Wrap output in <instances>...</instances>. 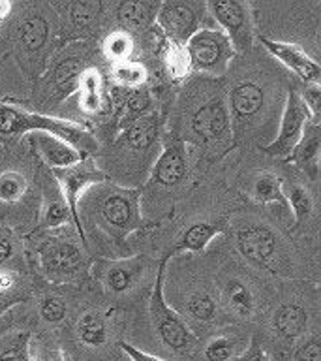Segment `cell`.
<instances>
[{
	"label": "cell",
	"mask_w": 321,
	"mask_h": 361,
	"mask_svg": "<svg viewBox=\"0 0 321 361\" xmlns=\"http://www.w3.org/2000/svg\"><path fill=\"white\" fill-rule=\"evenodd\" d=\"M81 209L84 219L96 222L107 237L117 243H122L132 231L141 228L139 190L134 188L107 186L103 183L94 185L77 202V213Z\"/></svg>",
	"instance_id": "obj_1"
},
{
	"label": "cell",
	"mask_w": 321,
	"mask_h": 361,
	"mask_svg": "<svg viewBox=\"0 0 321 361\" xmlns=\"http://www.w3.org/2000/svg\"><path fill=\"white\" fill-rule=\"evenodd\" d=\"M32 132H47V134L61 137L81 154L90 157L98 149V141L89 130L66 118L47 117L39 113L27 111L13 104L0 102V140H13L19 135L32 134Z\"/></svg>",
	"instance_id": "obj_2"
},
{
	"label": "cell",
	"mask_w": 321,
	"mask_h": 361,
	"mask_svg": "<svg viewBox=\"0 0 321 361\" xmlns=\"http://www.w3.org/2000/svg\"><path fill=\"white\" fill-rule=\"evenodd\" d=\"M84 250L87 248L79 245L68 231H51L36 247L39 269L51 282L56 284L75 281L87 269Z\"/></svg>",
	"instance_id": "obj_3"
},
{
	"label": "cell",
	"mask_w": 321,
	"mask_h": 361,
	"mask_svg": "<svg viewBox=\"0 0 321 361\" xmlns=\"http://www.w3.org/2000/svg\"><path fill=\"white\" fill-rule=\"evenodd\" d=\"M186 134L203 147L222 145L231 134V118L227 104L220 94L203 96L196 106L188 109L184 121Z\"/></svg>",
	"instance_id": "obj_4"
},
{
	"label": "cell",
	"mask_w": 321,
	"mask_h": 361,
	"mask_svg": "<svg viewBox=\"0 0 321 361\" xmlns=\"http://www.w3.org/2000/svg\"><path fill=\"white\" fill-rule=\"evenodd\" d=\"M165 265L168 258L163 256L156 271V282L152 288L151 301H149V316L158 337L162 338V343L169 346L175 352H188L196 343L194 333L190 327L186 326V322L175 312L163 298V275H165Z\"/></svg>",
	"instance_id": "obj_5"
},
{
	"label": "cell",
	"mask_w": 321,
	"mask_h": 361,
	"mask_svg": "<svg viewBox=\"0 0 321 361\" xmlns=\"http://www.w3.org/2000/svg\"><path fill=\"white\" fill-rule=\"evenodd\" d=\"M186 53L190 59L191 72L205 73L210 78H220L227 72L235 51L229 39L220 28H199L188 42Z\"/></svg>",
	"instance_id": "obj_6"
},
{
	"label": "cell",
	"mask_w": 321,
	"mask_h": 361,
	"mask_svg": "<svg viewBox=\"0 0 321 361\" xmlns=\"http://www.w3.org/2000/svg\"><path fill=\"white\" fill-rule=\"evenodd\" d=\"M208 16L220 25L235 53H248L253 45V13L250 2L239 0H216L207 2Z\"/></svg>",
	"instance_id": "obj_7"
},
{
	"label": "cell",
	"mask_w": 321,
	"mask_h": 361,
	"mask_svg": "<svg viewBox=\"0 0 321 361\" xmlns=\"http://www.w3.org/2000/svg\"><path fill=\"white\" fill-rule=\"evenodd\" d=\"M53 177H55V183L61 190L64 202H66L70 213H72L73 226H75V231L77 235L81 237V241L87 245V237H84L81 226H79L77 219V202L81 200L84 192L92 188L94 185H100L106 180V173L101 171L100 168H96V164L92 162V158L87 157L83 158L81 162L73 164L70 168L62 169H53L51 171ZM89 247V245H87Z\"/></svg>",
	"instance_id": "obj_8"
},
{
	"label": "cell",
	"mask_w": 321,
	"mask_h": 361,
	"mask_svg": "<svg viewBox=\"0 0 321 361\" xmlns=\"http://www.w3.org/2000/svg\"><path fill=\"white\" fill-rule=\"evenodd\" d=\"M205 11H207V2H190V0L160 2L156 25L168 42L186 45V42L201 28Z\"/></svg>",
	"instance_id": "obj_9"
},
{
	"label": "cell",
	"mask_w": 321,
	"mask_h": 361,
	"mask_svg": "<svg viewBox=\"0 0 321 361\" xmlns=\"http://www.w3.org/2000/svg\"><path fill=\"white\" fill-rule=\"evenodd\" d=\"M310 121H314V118L310 115L304 100L301 98V92L297 89H289L286 106H284V113H282L278 135H276L275 141H270L269 145L263 147V151L270 154V157H278L286 160L289 157V152L293 151V147L298 143L304 132V126Z\"/></svg>",
	"instance_id": "obj_10"
},
{
	"label": "cell",
	"mask_w": 321,
	"mask_h": 361,
	"mask_svg": "<svg viewBox=\"0 0 321 361\" xmlns=\"http://www.w3.org/2000/svg\"><path fill=\"white\" fill-rule=\"evenodd\" d=\"M237 247L252 264L270 273H276L275 264L280 254V239L263 224L244 226L237 231Z\"/></svg>",
	"instance_id": "obj_11"
},
{
	"label": "cell",
	"mask_w": 321,
	"mask_h": 361,
	"mask_svg": "<svg viewBox=\"0 0 321 361\" xmlns=\"http://www.w3.org/2000/svg\"><path fill=\"white\" fill-rule=\"evenodd\" d=\"M186 141L173 132L162 135V152L152 166L151 180L160 186H175L186 177Z\"/></svg>",
	"instance_id": "obj_12"
},
{
	"label": "cell",
	"mask_w": 321,
	"mask_h": 361,
	"mask_svg": "<svg viewBox=\"0 0 321 361\" xmlns=\"http://www.w3.org/2000/svg\"><path fill=\"white\" fill-rule=\"evenodd\" d=\"M259 42L265 49L269 51L270 55L278 59V61L291 70L298 79L303 87H312V85H320L321 81V68L320 64L312 59V56L295 44H287V42H276L269 39L265 36H259Z\"/></svg>",
	"instance_id": "obj_13"
},
{
	"label": "cell",
	"mask_w": 321,
	"mask_h": 361,
	"mask_svg": "<svg viewBox=\"0 0 321 361\" xmlns=\"http://www.w3.org/2000/svg\"><path fill=\"white\" fill-rule=\"evenodd\" d=\"M265 92L256 81H241L229 90L227 111H229L231 128L235 134L248 128L259 117L263 109Z\"/></svg>",
	"instance_id": "obj_14"
},
{
	"label": "cell",
	"mask_w": 321,
	"mask_h": 361,
	"mask_svg": "<svg viewBox=\"0 0 321 361\" xmlns=\"http://www.w3.org/2000/svg\"><path fill=\"white\" fill-rule=\"evenodd\" d=\"M27 143L30 147V151L36 154V157L49 166L51 171L53 169H62L70 168L73 164L81 162L83 158H87L84 154L72 147L70 143H66L61 137H55V135L47 134V132H32V134H27Z\"/></svg>",
	"instance_id": "obj_15"
},
{
	"label": "cell",
	"mask_w": 321,
	"mask_h": 361,
	"mask_svg": "<svg viewBox=\"0 0 321 361\" xmlns=\"http://www.w3.org/2000/svg\"><path fill=\"white\" fill-rule=\"evenodd\" d=\"M320 123L310 121L304 126V132L298 143L293 147V151L286 158V162L297 166L298 169H303L304 173L308 175L310 179L315 180L317 179V171H320Z\"/></svg>",
	"instance_id": "obj_16"
},
{
	"label": "cell",
	"mask_w": 321,
	"mask_h": 361,
	"mask_svg": "<svg viewBox=\"0 0 321 361\" xmlns=\"http://www.w3.org/2000/svg\"><path fill=\"white\" fill-rule=\"evenodd\" d=\"M158 135H160V118L156 113H145L122 126L118 143L122 151L128 149L132 152H145L156 143Z\"/></svg>",
	"instance_id": "obj_17"
},
{
	"label": "cell",
	"mask_w": 321,
	"mask_h": 361,
	"mask_svg": "<svg viewBox=\"0 0 321 361\" xmlns=\"http://www.w3.org/2000/svg\"><path fill=\"white\" fill-rule=\"evenodd\" d=\"M139 259H117V262H100L98 276L109 293H124L134 286L139 275Z\"/></svg>",
	"instance_id": "obj_18"
},
{
	"label": "cell",
	"mask_w": 321,
	"mask_h": 361,
	"mask_svg": "<svg viewBox=\"0 0 321 361\" xmlns=\"http://www.w3.org/2000/svg\"><path fill=\"white\" fill-rule=\"evenodd\" d=\"M225 228L224 220H216V222H197L186 228L175 241V247L165 254V258H173L177 254L184 252H203L208 247V243L213 241L214 237L220 235Z\"/></svg>",
	"instance_id": "obj_19"
},
{
	"label": "cell",
	"mask_w": 321,
	"mask_h": 361,
	"mask_svg": "<svg viewBox=\"0 0 321 361\" xmlns=\"http://www.w3.org/2000/svg\"><path fill=\"white\" fill-rule=\"evenodd\" d=\"M77 94H79V107L84 113H100L103 104H106V90H103V78L100 70L89 66L84 68L83 73L79 75L77 81Z\"/></svg>",
	"instance_id": "obj_20"
},
{
	"label": "cell",
	"mask_w": 321,
	"mask_h": 361,
	"mask_svg": "<svg viewBox=\"0 0 321 361\" xmlns=\"http://www.w3.org/2000/svg\"><path fill=\"white\" fill-rule=\"evenodd\" d=\"M51 36L49 23L39 13H28L19 21L17 39L27 53H38L47 45Z\"/></svg>",
	"instance_id": "obj_21"
},
{
	"label": "cell",
	"mask_w": 321,
	"mask_h": 361,
	"mask_svg": "<svg viewBox=\"0 0 321 361\" xmlns=\"http://www.w3.org/2000/svg\"><path fill=\"white\" fill-rule=\"evenodd\" d=\"M72 220V213L68 209L64 197L55 183V188H45L44 192V207H42V216H39V230H58L64 228ZM73 224V220H72Z\"/></svg>",
	"instance_id": "obj_22"
},
{
	"label": "cell",
	"mask_w": 321,
	"mask_h": 361,
	"mask_svg": "<svg viewBox=\"0 0 321 361\" xmlns=\"http://www.w3.org/2000/svg\"><path fill=\"white\" fill-rule=\"evenodd\" d=\"M308 324V312L295 303L280 305L275 312V329L282 338L295 341L304 333Z\"/></svg>",
	"instance_id": "obj_23"
},
{
	"label": "cell",
	"mask_w": 321,
	"mask_h": 361,
	"mask_svg": "<svg viewBox=\"0 0 321 361\" xmlns=\"http://www.w3.org/2000/svg\"><path fill=\"white\" fill-rule=\"evenodd\" d=\"M250 196H252L253 202L261 203V205L275 203V205H280L284 211H289L286 192H284V183L275 173L256 175V179L252 180V188H250Z\"/></svg>",
	"instance_id": "obj_24"
},
{
	"label": "cell",
	"mask_w": 321,
	"mask_h": 361,
	"mask_svg": "<svg viewBox=\"0 0 321 361\" xmlns=\"http://www.w3.org/2000/svg\"><path fill=\"white\" fill-rule=\"evenodd\" d=\"M224 299L237 316L250 318L256 310V295L252 288L244 284L241 279H229L224 286Z\"/></svg>",
	"instance_id": "obj_25"
},
{
	"label": "cell",
	"mask_w": 321,
	"mask_h": 361,
	"mask_svg": "<svg viewBox=\"0 0 321 361\" xmlns=\"http://www.w3.org/2000/svg\"><path fill=\"white\" fill-rule=\"evenodd\" d=\"M158 8L160 2H122L118 4L117 16L128 28H146L156 21Z\"/></svg>",
	"instance_id": "obj_26"
},
{
	"label": "cell",
	"mask_w": 321,
	"mask_h": 361,
	"mask_svg": "<svg viewBox=\"0 0 321 361\" xmlns=\"http://www.w3.org/2000/svg\"><path fill=\"white\" fill-rule=\"evenodd\" d=\"M83 56L79 55H70L66 59H62L58 62V66L55 68L53 73V83H55L56 90L62 96H68L75 92L77 89L79 75L83 73Z\"/></svg>",
	"instance_id": "obj_27"
},
{
	"label": "cell",
	"mask_w": 321,
	"mask_h": 361,
	"mask_svg": "<svg viewBox=\"0 0 321 361\" xmlns=\"http://www.w3.org/2000/svg\"><path fill=\"white\" fill-rule=\"evenodd\" d=\"M284 192H286L289 211H293V216H295V228H298L314 213V197L308 188H304L298 183H291L287 188L284 186Z\"/></svg>",
	"instance_id": "obj_28"
},
{
	"label": "cell",
	"mask_w": 321,
	"mask_h": 361,
	"mask_svg": "<svg viewBox=\"0 0 321 361\" xmlns=\"http://www.w3.org/2000/svg\"><path fill=\"white\" fill-rule=\"evenodd\" d=\"M79 337L84 344L90 346H100L106 343L107 338V324L106 318L98 310H87L84 314H81L77 322Z\"/></svg>",
	"instance_id": "obj_29"
},
{
	"label": "cell",
	"mask_w": 321,
	"mask_h": 361,
	"mask_svg": "<svg viewBox=\"0 0 321 361\" xmlns=\"http://www.w3.org/2000/svg\"><path fill=\"white\" fill-rule=\"evenodd\" d=\"M58 8L66 11L73 28L83 30V28H89L101 16L103 4L101 2H66Z\"/></svg>",
	"instance_id": "obj_30"
},
{
	"label": "cell",
	"mask_w": 321,
	"mask_h": 361,
	"mask_svg": "<svg viewBox=\"0 0 321 361\" xmlns=\"http://www.w3.org/2000/svg\"><path fill=\"white\" fill-rule=\"evenodd\" d=\"M111 72L113 79L126 90L141 89V87L146 83V70L141 62H118V64H113Z\"/></svg>",
	"instance_id": "obj_31"
},
{
	"label": "cell",
	"mask_w": 321,
	"mask_h": 361,
	"mask_svg": "<svg viewBox=\"0 0 321 361\" xmlns=\"http://www.w3.org/2000/svg\"><path fill=\"white\" fill-rule=\"evenodd\" d=\"M103 55L113 62V64H118V62L132 61V55H134V39L126 30H117V32H111L103 39Z\"/></svg>",
	"instance_id": "obj_32"
},
{
	"label": "cell",
	"mask_w": 321,
	"mask_h": 361,
	"mask_svg": "<svg viewBox=\"0 0 321 361\" xmlns=\"http://www.w3.org/2000/svg\"><path fill=\"white\" fill-rule=\"evenodd\" d=\"M163 62H165V68H168L169 78L173 81H180V79H186L190 75V59H188L184 45L168 42L165 51H163Z\"/></svg>",
	"instance_id": "obj_33"
},
{
	"label": "cell",
	"mask_w": 321,
	"mask_h": 361,
	"mask_svg": "<svg viewBox=\"0 0 321 361\" xmlns=\"http://www.w3.org/2000/svg\"><path fill=\"white\" fill-rule=\"evenodd\" d=\"M28 190V180L25 175L17 171H4L0 173V202L15 203L19 202Z\"/></svg>",
	"instance_id": "obj_34"
},
{
	"label": "cell",
	"mask_w": 321,
	"mask_h": 361,
	"mask_svg": "<svg viewBox=\"0 0 321 361\" xmlns=\"http://www.w3.org/2000/svg\"><path fill=\"white\" fill-rule=\"evenodd\" d=\"M237 346H239V338L233 335H220L214 337L210 343L205 346V357L208 361H229L235 360Z\"/></svg>",
	"instance_id": "obj_35"
},
{
	"label": "cell",
	"mask_w": 321,
	"mask_h": 361,
	"mask_svg": "<svg viewBox=\"0 0 321 361\" xmlns=\"http://www.w3.org/2000/svg\"><path fill=\"white\" fill-rule=\"evenodd\" d=\"M188 312L194 320L197 322H210L216 316V303L207 292L191 293L188 299Z\"/></svg>",
	"instance_id": "obj_36"
},
{
	"label": "cell",
	"mask_w": 321,
	"mask_h": 361,
	"mask_svg": "<svg viewBox=\"0 0 321 361\" xmlns=\"http://www.w3.org/2000/svg\"><path fill=\"white\" fill-rule=\"evenodd\" d=\"M39 314L45 322L56 324V322L64 320V316H66V303L56 295H47L39 303Z\"/></svg>",
	"instance_id": "obj_37"
},
{
	"label": "cell",
	"mask_w": 321,
	"mask_h": 361,
	"mask_svg": "<svg viewBox=\"0 0 321 361\" xmlns=\"http://www.w3.org/2000/svg\"><path fill=\"white\" fill-rule=\"evenodd\" d=\"M0 361H28V333H19L0 352Z\"/></svg>",
	"instance_id": "obj_38"
},
{
	"label": "cell",
	"mask_w": 321,
	"mask_h": 361,
	"mask_svg": "<svg viewBox=\"0 0 321 361\" xmlns=\"http://www.w3.org/2000/svg\"><path fill=\"white\" fill-rule=\"evenodd\" d=\"M321 352H320V341L317 337H312L310 341L298 346L295 350V355H293V361H320Z\"/></svg>",
	"instance_id": "obj_39"
},
{
	"label": "cell",
	"mask_w": 321,
	"mask_h": 361,
	"mask_svg": "<svg viewBox=\"0 0 321 361\" xmlns=\"http://www.w3.org/2000/svg\"><path fill=\"white\" fill-rule=\"evenodd\" d=\"M231 361H270V360L267 357L263 348H261V344L258 343V338H252L250 346H246L244 352H241V354L237 355L235 360H231Z\"/></svg>",
	"instance_id": "obj_40"
},
{
	"label": "cell",
	"mask_w": 321,
	"mask_h": 361,
	"mask_svg": "<svg viewBox=\"0 0 321 361\" xmlns=\"http://www.w3.org/2000/svg\"><path fill=\"white\" fill-rule=\"evenodd\" d=\"M13 252V241L8 230H0V264L10 258Z\"/></svg>",
	"instance_id": "obj_41"
},
{
	"label": "cell",
	"mask_w": 321,
	"mask_h": 361,
	"mask_svg": "<svg viewBox=\"0 0 321 361\" xmlns=\"http://www.w3.org/2000/svg\"><path fill=\"white\" fill-rule=\"evenodd\" d=\"M118 346L126 352V354L132 357V361H163V360H158V357H154V355H149L145 354V352H141V350L134 348L132 344L128 343H118Z\"/></svg>",
	"instance_id": "obj_42"
},
{
	"label": "cell",
	"mask_w": 321,
	"mask_h": 361,
	"mask_svg": "<svg viewBox=\"0 0 321 361\" xmlns=\"http://www.w3.org/2000/svg\"><path fill=\"white\" fill-rule=\"evenodd\" d=\"M11 284H13V279L8 271L0 269V295H4L6 290H10Z\"/></svg>",
	"instance_id": "obj_43"
},
{
	"label": "cell",
	"mask_w": 321,
	"mask_h": 361,
	"mask_svg": "<svg viewBox=\"0 0 321 361\" xmlns=\"http://www.w3.org/2000/svg\"><path fill=\"white\" fill-rule=\"evenodd\" d=\"M10 13H11V2H8V0H0V21L6 19Z\"/></svg>",
	"instance_id": "obj_44"
},
{
	"label": "cell",
	"mask_w": 321,
	"mask_h": 361,
	"mask_svg": "<svg viewBox=\"0 0 321 361\" xmlns=\"http://www.w3.org/2000/svg\"><path fill=\"white\" fill-rule=\"evenodd\" d=\"M13 303H15V301H11L10 298H6V293L4 295H0V312H4V310L10 309Z\"/></svg>",
	"instance_id": "obj_45"
}]
</instances>
